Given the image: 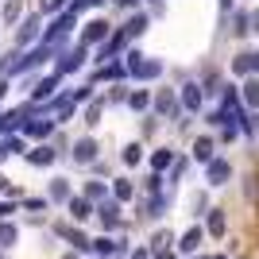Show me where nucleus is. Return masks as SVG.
Here are the masks:
<instances>
[{"label":"nucleus","instance_id":"nucleus-1","mask_svg":"<svg viewBox=\"0 0 259 259\" xmlns=\"http://www.w3.org/2000/svg\"><path fill=\"white\" fill-rule=\"evenodd\" d=\"M124 58H128L124 70H128L132 77H140V81H151V77L162 74V62H159V58H147V54H140V51H128Z\"/></svg>","mask_w":259,"mask_h":259},{"label":"nucleus","instance_id":"nucleus-2","mask_svg":"<svg viewBox=\"0 0 259 259\" xmlns=\"http://www.w3.org/2000/svg\"><path fill=\"white\" fill-rule=\"evenodd\" d=\"M155 112L166 120H174L178 112H182V105H178V97H174V89H159L155 93Z\"/></svg>","mask_w":259,"mask_h":259},{"label":"nucleus","instance_id":"nucleus-3","mask_svg":"<svg viewBox=\"0 0 259 259\" xmlns=\"http://www.w3.org/2000/svg\"><path fill=\"white\" fill-rule=\"evenodd\" d=\"M205 178H209V186H225L228 178H232V162L228 159H209L205 162Z\"/></svg>","mask_w":259,"mask_h":259},{"label":"nucleus","instance_id":"nucleus-4","mask_svg":"<svg viewBox=\"0 0 259 259\" xmlns=\"http://www.w3.org/2000/svg\"><path fill=\"white\" fill-rule=\"evenodd\" d=\"M93 213L101 217V225H105V228H120V225H124V221H120V201H116V197H112V201H108V197H105V201H97Z\"/></svg>","mask_w":259,"mask_h":259},{"label":"nucleus","instance_id":"nucleus-5","mask_svg":"<svg viewBox=\"0 0 259 259\" xmlns=\"http://www.w3.org/2000/svg\"><path fill=\"white\" fill-rule=\"evenodd\" d=\"M108 35H112V23L108 20H93L85 27V31H81V47H93V43H105Z\"/></svg>","mask_w":259,"mask_h":259},{"label":"nucleus","instance_id":"nucleus-6","mask_svg":"<svg viewBox=\"0 0 259 259\" xmlns=\"http://www.w3.org/2000/svg\"><path fill=\"white\" fill-rule=\"evenodd\" d=\"M201 101H205V89L197 85V81H186V85H182V97H178V105H182L186 112H197V108H201Z\"/></svg>","mask_w":259,"mask_h":259},{"label":"nucleus","instance_id":"nucleus-7","mask_svg":"<svg viewBox=\"0 0 259 259\" xmlns=\"http://www.w3.org/2000/svg\"><path fill=\"white\" fill-rule=\"evenodd\" d=\"M74 27V12L66 8L62 16H54L51 20V27H47V43H58V39H66V31Z\"/></svg>","mask_w":259,"mask_h":259},{"label":"nucleus","instance_id":"nucleus-8","mask_svg":"<svg viewBox=\"0 0 259 259\" xmlns=\"http://www.w3.org/2000/svg\"><path fill=\"white\" fill-rule=\"evenodd\" d=\"M201 240H205V228H201V225L186 228V232H182V240H178V251H182V255H194V251L201 248Z\"/></svg>","mask_w":259,"mask_h":259},{"label":"nucleus","instance_id":"nucleus-9","mask_svg":"<svg viewBox=\"0 0 259 259\" xmlns=\"http://www.w3.org/2000/svg\"><path fill=\"white\" fill-rule=\"evenodd\" d=\"M58 236L70 240V244H74V251H93V240H89L85 232H77L74 225H58Z\"/></svg>","mask_w":259,"mask_h":259},{"label":"nucleus","instance_id":"nucleus-10","mask_svg":"<svg viewBox=\"0 0 259 259\" xmlns=\"http://www.w3.org/2000/svg\"><path fill=\"white\" fill-rule=\"evenodd\" d=\"M39 27H43L39 16H27V20L20 23V31H16V47H27L31 39H39Z\"/></svg>","mask_w":259,"mask_h":259},{"label":"nucleus","instance_id":"nucleus-11","mask_svg":"<svg viewBox=\"0 0 259 259\" xmlns=\"http://www.w3.org/2000/svg\"><path fill=\"white\" fill-rule=\"evenodd\" d=\"M205 232H209V236H225V232H228L225 209H205Z\"/></svg>","mask_w":259,"mask_h":259},{"label":"nucleus","instance_id":"nucleus-12","mask_svg":"<svg viewBox=\"0 0 259 259\" xmlns=\"http://www.w3.org/2000/svg\"><path fill=\"white\" fill-rule=\"evenodd\" d=\"M81 66H85V47H77L74 54H62V58H58V77L74 74V70H81Z\"/></svg>","mask_w":259,"mask_h":259},{"label":"nucleus","instance_id":"nucleus-13","mask_svg":"<svg viewBox=\"0 0 259 259\" xmlns=\"http://www.w3.org/2000/svg\"><path fill=\"white\" fill-rule=\"evenodd\" d=\"M97 151H101L97 140H77L74 143V162H85L89 166V162H97Z\"/></svg>","mask_w":259,"mask_h":259},{"label":"nucleus","instance_id":"nucleus-14","mask_svg":"<svg viewBox=\"0 0 259 259\" xmlns=\"http://www.w3.org/2000/svg\"><path fill=\"white\" fill-rule=\"evenodd\" d=\"M70 217H74L77 225L89 221V217H93V201H89V197H70Z\"/></svg>","mask_w":259,"mask_h":259},{"label":"nucleus","instance_id":"nucleus-15","mask_svg":"<svg viewBox=\"0 0 259 259\" xmlns=\"http://www.w3.org/2000/svg\"><path fill=\"white\" fill-rule=\"evenodd\" d=\"M54 159H58V147H35V151H27L31 166H51Z\"/></svg>","mask_w":259,"mask_h":259},{"label":"nucleus","instance_id":"nucleus-16","mask_svg":"<svg viewBox=\"0 0 259 259\" xmlns=\"http://www.w3.org/2000/svg\"><path fill=\"white\" fill-rule=\"evenodd\" d=\"M23 132H27L31 140H47V136L54 132V120H27V124H23Z\"/></svg>","mask_w":259,"mask_h":259},{"label":"nucleus","instance_id":"nucleus-17","mask_svg":"<svg viewBox=\"0 0 259 259\" xmlns=\"http://www.w3.org/2000/svg\"><path fill=\"white\" fill-rule=\"evenodd\" d=\"M124 47H128V35H124V31L108 35V43L101 47V62H105V58H112V54H120V51H124Z\"/></svg>","mask_w":259,"mask_h":259},{"label":"nucleus","instance_id":"nucleus-18","mask_svg":"<svg viewBox=\"0 0 259 259\" xmlns=\"http://www.w3.org/2000/svg\"><path fill=\"white\" fill-rule=\"evenodd\" d=\"M240 101L248 108H259V77H248L244 81V89H240Z\"/></svg>","mask_w":259,"mask_h":259},{"label":"nucleus","instance_id":"nucleus-19","mask_svg":"<svg viewBox=\"0 0 259 259\" xmlns=\"http://www.w3.org/2000/svg\"><path fill=\"white\" fill-rule=\"evenodd\" d=\"M112 197H116V201H132V197H136L132 178H112Z\"/></svg>","mask_w":259,"mask_h":259},{"label":"nucleus","instance_id":"nucleus-20","mask_svg":"<svg viewBox=\"0 0 259 259\" xmlns=\"http://www.w3.org/2000/svg\"><path fill=\"white\" fill-rule=\"evenodd\" d=\"M166 166H174V151H170V147H159V151L151 155V170H155V174H162Z\"/></svg>","mask_w":259,"mask_h":259},{"label":"nucleus","instance_id":"nucleus-21","mask_svg":"<svg viewBox=\"0 0 259 259\" xmlns=\"http://www.w3.org/2000/svg\"><path fill=\"white\" fill-rule=\"evenodd\" d=\"M81 197H89V201L97 205V201H105V197H108V186H105V182H93V178H89L85 190H81Z\"/></svg>","mask_w":259,"mask_h":259},{"label":"nucleus","instance_id":"nucleus-22","mask_svg":"<svg viewBox=\"0 0 259 259\" xmlns=\"http://www.w3.org/2000/svg\"><path fill=\"white\" fill-rule=\"evenodd\" d=\"M93 251H97V255H116V251H124V244H120V240H108V236H97L93 240Z\"/></svg>","mask_w":259,"mask_h":259},{"label":"nucleus","instance_id":"nucleus-23","mask_svg":"<svg viewBox=\"0 0 259 259\" xmlns=\"http://www.w3.org/2000/svg\"><path fill=\"white\" fill-rule=\"evenodd\" d=\"M143 31H147V16H143V12H140V16H132V20L124 23V35H128V39H140Z\"/></svg>","mask_w":259,"mask_h":259},{"label":"nucleus","instance_id":"nucleus-24","mask_svg":"<svg viewBox=\"0 0 259 259\" xmlns=\"http://www.w3.org/2000/svg\"><path fill=\"white\" fill-rule=\"evenodd\" d=\"M170 244H174L170 232H155L151 244H147V251H151V255H159V251H170Z\"/></svg>","mask_w":259,"mask_h":259},{"label":"nucleus","instance_id":"nucleus-25","mask_svg":"<svg viewBox=\"0 0 259 259\" xmlns=\"http://www.w3.org/2000/svg\"><path fill=\"white\" fill-rule=\"evenodd\" d=\"M70 116H74V101L58 97V101H54V124H62V120H70Z\"/></svg>","mask_w":259,"mask_h":259},{"label":"nucleus","instance_id":"nucleus-26","mask_svg":"<svg viewBox=\"0 0 259 259\" xmlns=\"http://www.w3.org/2000/svg\"><path fill=\"white\" fill-rule=\"evenodd\" d=\"M194 159L197 162H209V159H213V140H209V136H201V140L194 143Z\"/></svg>","mask_w":259,"mask_h":259},{"label":"nucleus","instance_id":"nucleus-27","mask_svg":"<svg viewBox=\"0 0 259 259\" xmlns=\"http://www.w3.org/2000/svg\"><path fill=\"white\" fill-rule=\"evenodd\" d=\"M20 240V232H16V225L12 221H0V248H12Z\"/></svg>","mask_w":259,"mask_h":259},{"label":"nucleus","instance_id":"nucleus-28","mask_svg":"<svg viewBox=\"0 0 259 259\" xmlns=\"http://www.w3.org/2000/svg\"><path fill=\"white\" fill-rule=\"evenodd\" d=\"M124 74H128V70H124L120 62H112V66H105L101 74H93V81H116V77H124Z\"/></svg>","mask_w":259,"mask_h":259},{"label":"nucleus","instance_id":"nucleus-29","mask_svg":"<svg viewBox=\"0 0 259 259\" xmlns=\"http://www.w3.org/2000/svg\"><path fill=\"white\" fill-rule=\"evenodd\" d=\"M151 105V93L147 89H136V93H128V108H136V112H143V108Z\"/></svg>","mask_w":259,"mask_h":259},{"label":"nucleus","instance_id":"nucleus-30","mask_svg":"<svg viewBox=\"0 0 259 259\" xmlns=\"http://www.w3.org/2000/svg\"><path fill=\"white\" fill-rule=\"evenodd\" d=\"M51 201H70V182L66 178H54L51 182Z\"/></svg>","mask_w":259,"mask_h":259},{"label":"nucleus","instance_id":"nucleus-31","mask_svg":"<svg viewBox=\"0 0 259 259\" xmlns=\"http://www.w3.org/2000/svg\"><path fill=\"white\" fill-rule=\"evenodd\" d=\"M54 89H58V74L54 77H47V81H39V85H35V101H47L54 93Z\"/></svg>","mask_w":259,"mask_h":259},{"label":"nucleus","instance_id":"nucleus-32","mask_svg":"<svg viewBox=\"0 0 259 259\" xmlns=\"http://www.w3.org/2000/svg\"><path fill=\"white\" fill-rule=\"evenodd\" d=\"M120 159H124V166H136V162L143 159V147H140V143H128V147L120 151Z\"/></svg>","mask_w":259,"mask_h":259},{"label":"nucleus","instance_id":"nucleus-33","mask_svg":"<svg viewBox=\"0 0 259 259\" xmlns=\"http://www.w3.org/2000/svg\"><path fill=\"white\" fill-rule=\"evenodd\" d=\"M16 20H20V0H8L0 12V23H16Z\"/></svg>","mask_w":259,"mask_h":259},{"label":"nucleus","instance_id":"nucleus-34","mask_svg":"<svg viewBox=\"0 0 259 259\" xmlns=\"http://www.w3.org/2000/svg\"><path fill=\"white\" fill-rule=\"evenodd\" d=\"M232 74H240V77H244V74H251V58H248V51L232 58Z\"/></svg>","mask_w":259,"mask_h":259},{"label":"nucleus","instance_id":"nucleus-35","mask_svg":"<svg viewBox=\"0 0 259 259\" xmlns=\"http://www.w3.org/2000/svg\"><path fill=\"white\" fill-rule=\"evenodd\" d=\"M101 112H105V101H93V105H85V124H89V128L101 120Z\"/></svg>","mask_w":259,"mask_h":259},{"label":"nucleus","instance_id":"nucleus-36","mask_svg":"<svg viewBox=\"0 0 259 259\" xmlns=\"http://www.w3.org/2000/svg\"><path fill=\"white\" fill-rule=\"evenodd\" d=\"M232 31H236V35H248L251 31V16H248V12H236V27H232Z\"/></svg>","mask_w":259,"mask_h":259},{"label":"nucleus","instance_id":"nucleus-37","mask_svg":"<svg viewBox=\"0 0 259 259\" xmlns=\"http://www.w3.org/2000/svg\"><path fill=\"white\" fill-rule=\"evenodd\" d=\"M143 186H147L151 194H159V190H162V174H155V170H151V178H147V182H143Z\"/></svg>","mask_w":259,"mask_h":259},{"label":"nucleus","instance_id":"nucleus-38","mask_svg":"<svg viewBox=\"0 0 259 259\" xmlns=\"http://www.w3.org/2000/svg\"><path fill=\"white\" fill-rule=\"evenodd\" d=\"M27 209H47V197H27Z\"/></svg>","mask_w":259,"mask_h":259},{"label":"nucleus","instance_id":"nucleus-39","mask_svg":"<svg viewBox=\"0 0 259 259\" xmlns=\"http://www.w3.org/2000/svg\"><path fill=\"white\" fill-rule=\"evenodd\" d=\"M248 58H251V74L259 77V51H248Z\"/></svg>","mask_w":259,"mask_h":259},{"label":"nucleus","instance_id":"nucleus-40","mask_svg":"<svg viewBox=\"0 0 259 259\" xmlns=\"http://www.w3.org/2000/svg\"><path fill=\"white\" fill-rule=\"evenodd\" d=\"M12 217V201H0V221H8Z\"/></svg>","mask_w":259,"mask_h":259},{"label":"nucleus","instance_id":"nucleus-41","mask_svg":"<svg viewBox=\"0 0 259 259\" xmlns=\"http://www.w3.org/2000/svg\"><path fill=\"white\" fill-rule=\"evenodd\" d=\"M128 259H151V251H147V248H136V251H132Z\"/></svg>","mask_w":259,"mask_h":259},{"label":"nucleus","instance_id":"nucleus-42","mask_svg":"<svg viewBox=\"0 0 259 259\" xmlns=\"http://www.w3.org/2000/svg\"><path fill=\"white\" fill-rule=\"evenodd\" d=\"M120 8H136V4H140V0H116Z\"/></svg>","mask_w":259,"mask_h":259},{"label":"nucleus","instance_id":"nucleus-43","mask_svg":"<svg viewBox=\"0 0 259 259\" xmlns=\"http://www.w3.org/2000/svg\"><path fill=\"white\" fill-rule=\"evenodd\" d=\"M155 259H178V255H174V251H159Z\"/></svg>","mask_w":259,"mask_h":259},{"label":"nucleus","instance_id":"nucleus-44","mask_svg":"<svg viewBox=\"0 0 259 259\" xmlns=\"http://www.w3.org/2000/svg\"><path fill=\"white\" fill-rule=\"evenodd\" d=\"M81 4H93V8H97V4H105V0H81Z\"/></svg>","mask_w":259,"mask_h":259},{"label":"nucleus","instance_id":"nucleus-45","mask_svg":"<svg viewBox=\"0 0 259 259\" xmlns=\"http://www.w3.org/2000/svg\"><path fill=\"white\" fill-rule=\"evenodd\" d=\"M221 8H225V12H228V8H232V0H221Z\"/></svg>","mask_w":259,"mask_h":259},{"label":"nucleus","instance_id":"nucleus-46","mask_svg":"<svg viewBox=\"0 0 259 259\" xmlns=\"http://www.w3.org/2000/svg\"><path fill=\"white\" fill-rule=\"evenodd\" d=\"M4 159H8V151H0V162H4Z\"/></svg>","mask_w":259,"mask_h":259},{"label":"nucleus","instance_id":"nucleus-47","mask_svg":"<svg viewBox=\"0 0 259 259\" xmlns=\"http://www.w3.org/2000/svg\"><path fill=\"white\" fill-rule=\"evenodd\" d=\"M209 259H225V255H209Z\"/></svg>","mask_w":259,"mask_h":259},{"label":"nucleus","instance_id":"nucleus-48","mask_svg":"<svg viewBox=\"0 0 259 259\" xmlns=\"http://www.w3.org/2000/svg\"><path fill=\"white\" fill-rule=\"evenodd\" d=\"M62 259H77V255H62Z\"/></svg>","mask_w":259,"mask_h":259},{"label":"nucleus","instance_id":"nucleus-49","mask_svg":"<svg viewBox=\"0 0 259 259\" xmlns=\"http://www.w3.org/2000/svg\"><path fill=\"white\" fill-rule=\"evenodd\" d=\"M194 259H197V255H194Z\"/></svg>","mask_w":259,"mask_h":259}]
</instances>
